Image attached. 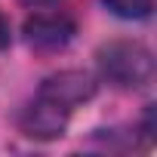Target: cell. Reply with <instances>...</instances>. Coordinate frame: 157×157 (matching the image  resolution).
<instances>
[{
    "mask_svg": "<svg viewBox=\"0 0 157 157\" xmlns=\"http://www.w3.org/2000/svg\"><path fill=\"white\" fill-rule=\"evenodd\" d=\"M25 6H31V10H56L62 0H22Z\"/></svg>",
    "mask_w": 157,
    "mask_h": 157,
    "instance_id": "8992f818",
    "label": "cell"
},
{
    "mask_svg": "<svg viewBox=\"0 0 157 157\" xmlns=\"http://www.w3.org/2000/svg\"><path fill=\"white\" fill-rule=\"evenodd\" d=\"M74 22L59 13V10H43V13H34L28 22H25V40L37 49H62L71 37H74Z\"/></svg>",
    "mask_w": 157,
    "mask_h": 157,
    "instance_id": "3957f363",
    "label": "cell"
},
{
    "mask_svg": "<svg viewBox=\"0 0 157 157\" xmlns=\"http://www.w3.org/2000/svg\"><path fill=\"white\" fill-rule=\"evenodd\" d=\"M10 46V22L0 16V49H6Z\"/></svg>",
    "mask_w": 157,
    "mask_h": 157,
    "instance_id": "52a82bcc",
    "label": "cell"
},
{
    "mask_svg": "<svg viewBox=\"0 0 157 157\" xmlns=\"http://www.w3.org/2000/svg\"><path fill=\"white\" fill-rule=\"evenodd\" d=\"M99 71L108 83L120 90H139L151 80L154 59L142 43L132 40H114L99 49Z\"/></svg>",
    "mask_w": 157,
    "mask_h": 157,
    "instance_id": "6da1fadb",
    "label": "cell"
},
{
    "mask_svg": "<svg viewBox=\"0 0 157 157\" xmlns=\"http://www.w3.org/2000/svg\"><path fill=\"white\" fill-rule=\"evenodd\" d=\"M68 117H71V111H65V108H59L56 102L37 96V99L25 108V114H22V129H25V136H31V139H56V136L65 132Z\"/></svg>",
    "mask_w": 157,
    "mask_h": 157,
    "instance_id": "277c9868",
    "label": "cell"
},
{
    "mask_svg": "<svg viewBox=\"0 0 157 157\" xmlns=\"http://www.w3.org/2000/svg\"><path fill=\"white\" fill-rule=\"evenodd\" d=\"M102 3L123 19H145L154 6V0H102Z\"/></svg>",
    "mask_w": 157,
    "mask_h": 157,
    "instance_id": "5b68a950",
    "label": "cell"
},
{
    "mask_svg": "<svg viewBox=\"0 0 157 157\" xmlns=\"http://www.w3.org/2000/svg\"><path fill=\"white\" fill-rule=\"evenodd\" d=\"M37 96L56 102L65 111H74L77 105H83L96 96V77L86 71H59L40 83Z\"/></svg>",
    "mask_w": 157,
    "mask_h": 157,
    "instance_id": "7a4b0ae2",
    "label": "cell"
}]
</instances>
